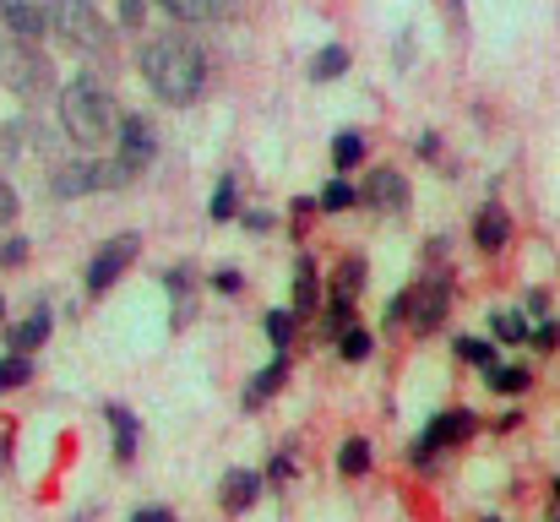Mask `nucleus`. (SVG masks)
Here are the masks:
<instances>
[{
  "label": "nucleus",
  "mask_w": 560,
  "mask_h": 522,
  "mask_svg": "<svg viewBox=\"0 0 560 522\" xmlns=\"http://www.w3.org/2000/svg\"><path fill=\"white\" fill-rule=\"evenodd\" d=\"M413 153H419V159H441V131H424V137L413 142Z\"/></svg>",
  "instance_id": "nucleus-46"
},
{
  "label": "nucleus",
  "mask_w": 560,
  "mask_h": 522,
  "mask_svg": "<svg viewBox=\"0 0 560 522\" xmlns=\"http://www.w3.org/2000/svg\"><path fill=\"white\" fill-rule=\"evenodd\" d=\"M207 289H212V294H223V300H240V294H245V272L218 267V272H207Z\"/></svg>",
  "instance_id": "nucleus-36"
},
{
  "label": "nucleus",
  "mask_w": 560,
  "mask_h": 522,
  "mask_svg": "<svg viewBox=\"0 0 560 522\" xmlns=\"http://www.w3.org/2000/svg\"><path fill=\"white\" fill-rule=\"evenodd\" d=\"M468 234H474V251H479V256H501V251L512 245V234H517L512 207H506V201H485V207L474 212Z\"/></svg>",
  "instance_id": "nucleus-12"
},
{
  "label": "nucleus",
  "mask_w": 560,
  "mask_h": 522,
  "mask_svg": "<svg viewBox=\"0 0 560 522\" xmlns=\"http://www.w3.org/2000/svg\"><path fill=\"white\" fill-rule=\"evenodd\" d=\"M332 353L343 359V364H371V353H375V333L371 327H360V322H349L338 338H332Z\"/></svg>",
  "instance_id": "nucleus-27"
},
{
  "label": "nucleus",
  "mask_w": 560,
  "mask_h": 522,
  "mask_svg": "<svg viewBox=\"0 0 560 522\" xmlns=\"http://www.w3.org/2000/svg\"><path fill=\"white\" fill-rule=\"evenodd\" d=\"M27 256H33V240H27V234H11V240H0V272H16V267H27Z\"/></svg>",
  "instance_id": "nucleus-35"
},
{
  "label": "nucleus",
  "mask_w": 560,
  "mask_h": 522,
  "mask_svg": "<svg viewBox=\"0 0 560 522\" xmlns=\"http://www.w3.org/2000/svg\"><path fill=\"white\" fill-rule=\"evenodd\" d=\"M452 353H457L463 364H474V370H490V364L501 359V344H495V338H474V333H463V338H452Z\"/></svg>",
  "instance_id": "nucleus-33"
},
{
  "label": "nucleus",
  "mask_w": 560,
  "mask_h": 522,
  "mask_svg": "<svg viewBox=\"0 0 560 522\" xmlns=\"http://www.w3.org/2000/svg\"><path fill=\"white\" fill-rule=\"evenodd\" d=\"M474 522H506V518L501 512H485V518H474Z\"/></svg>",
  "instance_id": "nucleus-50"
},
{
  "label": "nucleus",
  "mask_w": 560,
  "mask_h": 522,
  "mask_svg": "<svg viewBox=\"0 0 560 522\" xmlns=\"http://www.w3.org/2000/svg\"><path fill=\"white\" fill-rule=\"evenodd\" d=\"M234 218H240V179H234V174H223V179L212 185L207 223H234Z\"/></svg>",
  "instance_id": "nucleus-32"
},
{
  "label": "nucleus",
  "mask_w": 560,
  "mask_h": 522,
  "mask_svg": "<svg viewBox=\"0 0 560 522\" xmlns=\"http://www.w3.org/2000/svg\"><path fill=\"white\" fill-rule=\"evenodd\" d=\"M16 212H22V196H16V185H11V179L0 174V229H5V223H11Z\"/></svg>",
  "instance_id": "nucleus-41"
},
{
  "label": "nucleus",
  "mask_w": 560,
  "mask_h": 522,
  "mask_svg": "<svg viewBox=\"0 0 560 522\" xmlns=\"http://www.w3.org/2000/svg\"><path fill=\"white\" fill-rule=\"evenodd\" d=\"M550 501H556V512H560V474L550 479Z\"/></svg>",
  "instance_id": "nucleus-49"
},
{
  "label": "nucleus",
  "mask_w": 560,
  "mask_h": 522,
  "mask_svg": "<svg viewBox=\"0 0 560 522\" xmlns=\"http://www.w3.org/2000/svg\"><path fill=\"white\" fill-rule=\"evenodd\" d=\"M159 283H164V294H170L175 305H186V300H196V294L207 289V278H201V267H196V262H175V267H164V272H159Z\"/></svg>",
  "instance_id": "nucleus-23"
},
{
  "label": "nucleus",
  "mask_w": 560,
  "mask_h": 522,
  "mask_svg": "<svg viewBox=\"0 0 560 522\" xmlns=\"http://www.w3.org/2000/svg\"><path fill=\"white\" fill-rule=\"evenodd\" d=\"M452 305H457V283H452V272H446V267H430V272L408 289V322H402V327H408L413 338H430V333L446 327Z\"/></svg>",
  "instance_id": "nucleus-8"
},
{
  "label": "nucleus",
  "mask_w": 560,
  "mask_h": 522,
  "mask_svg": "<svg viewBox=\"0 0 560 522\" xmlns=\"http://www.w3.org/2000/svg\"><path fill=\"white\" fill-rule=\"evenodd\" d=\"M164 16H175L180 27H212V22H229L240 11V0H159Z\"/></svg>",
  "instance_id": "nucleus-17"
},
{
  "label": "nucleus",
  "mask_w": 560,
  "mask_h": 522,
  "mask_svg": "<svg viewBox=\"0 0 560 522\" xmlns=\"http://www.w3.org/2000/svg\"><path fill=\"white\" fill-rule=\"evenodd\" d=\"M485 386H490L495 397H506V403H512V397H523V392L534 386V370H528V364H517V359H495V364L485 370Z\"/></svg>",
  "instance_id": "nucleus-21"
},
{
  "label": "nucleus",
  "mask_w": 560,
  "mask_h": 522,
  "mask_svg": "<svg viewBox=\"0 0 560 522\" xmlns=\"http://www.w3.org/2000/svg\"><path fill=\"white\" fill-rule=\"evenodd\" d=\"M44 5V27L60 49H71L77 60H109L115 55V27L104 22V11L93 0H38Z\"/></svg>",
  "instance_id": "nucleus-3"
},
{
  "label": "nucleus",
  "mask_w": 560,
  "mask_h": 522,
  "mask_svg": "<svg viewBox=\"0 0 560 522\" xmlns=\"http://www.w3.org/2000/svg\"><path fill=\"white\" fill-rule=\"evenodd\" d=\"M289 375H294V353H272V359H267V364H261V370L245 381V392H240V408H245V414H261V408H267V403H272V397L289 386Z\"/></svg>",
  "instance_id": "nucleus-15"
},
{
  "label": "nucleus",
  "mask_w": 560,
  "mask_h": 522,
  "mask_svg": "<svg viewBox=\"0 0 560 522\" xmlns=\"http://www.w3.org/2000/svg\"><path fill=\"white\" fill-rule=\"evenodd\" d=\"M0 22H5V33H11V38H33V44L49 33V27H44V5H38V0H16Z\"/></svg>",
  "instance_id": "nucleus-25"
},
{
  "label": "nucleus",
  "mask_w": 560,
  "mask_h": 522,
  "mask_svg": "<svg viewBox=\"0 0 560 522\" xmlns=\"http://www.w3.org/2000/svg\"><path fill=\"white\" fill-rule=\"evenodd\" d=\"M104 425H109V457H115L120 468H131L137 452H142V419H137V408L109 397V403H104Z\"/></svg>",
  "instance_id": "nucleus-13"
},
{
  "label": "nucleus",
  "mask_w": 560,
  "mask_h": 522,
  "mask_svg": "<svg viewBox=\"0 0 560 522\" xmlns=\"http://www.w3.org/2000/svg\"><path fill=\"white\" fill-rule=\"evenodd\" d=\"M11 5H16V0H0V16H5V11H11Z\"/></svg>",
  "instance_id": "nucleus-51"
},
{
  "label": "nucleus",
  "mask_w": 560,
  "mask_h": 522,
  "mask_svg": "<svg viewBox=\"0 0 560 522\" xmlns=\"http://www.w3.org/2000/svg\"><path fill=\"white\" fill-rule=\"evenodd\" d=\"M240 223H245V234H272V229H278V212H267V207H245Z\"/></svg>",
  "instance_id": "nucleus-38"
},
{
  "label": "nucleus",
  "mask_w": 560,
  "mask_h": 522,
  "mask_svg": "<svg viewBox=\"0 0 560 522\" xmlns=\"http://www.w3.org/2000/svg\"><path fill=\"white\" fill-rule=\"evenodd\" d=\"M528 348H539V353H556V348H560V322H550V316H545V322L528 333Z\"/></svg>",
  "instance_id": "nucleus-40"
},
{
  "label": "nucleus",
  "mask_w": 560,
  "mask_h": 522,
  "mask_svg": "<svg viewBox=\"0 0 560 522\" xmlns=\"http://www.w3.org/2000/svg\"><path fill=\"white\" fill-rule=\"evenodd\" d=\"M120 185H131V174L120 170L115 159H98V153H77L66 164H49V196L55 201H82V196L120 190Z\"/></svg>",
  "instance_id": "nucleus-6"
},
{
  "label": "nucleus",
  "mask_w": 560,
  "mask_h": 522,
  "mask_svg": "<svg viewBox=\"0 0 560 522\" xmlns=\"http://www.w3.org/2000/svg\"><path fill=\"white\" fill-rule=\"evenodd\" d=\"M5 463H11V446H5V436H0V474H5Z\"/></svg>",
  "instance_id": "nucleus-48"
},
{
  "label": "nucleus",
  "mask_w": 560,
  "mask_h": 522,
  "mask_svg": "<svg viewBox=\"0 0 560 522\" xmlns=\"http://www.w3.org/2000/svg\"><path fill=\"white\" fill-rule=\"evenodd\" d=\"M55 115H60V137L77 148V153H104L109 142H115V131H120V98H115V88H104L98 77H71V82H60V93H55Z\"/></svg>",
  "instance_id": "nucleus-2"
},
{
  "label": "nucleus",
  "mask_w": 560,
  "mask_h": 522,
  "mask_svg": "<svg viewBox=\"0 0 560 522\" xmlns=\"http://www.w3.org/2000/svg\"><path fill=\"white\" fill-rule=\"evenodd\" d=\"M316 316H322V338L332 344V338H338V333H343L349 322H360V300H349V294H332V289H327V294H322V311H316Z\"/></svg>",
  "instance_id": "nucleus-24"
},
{
  "label": "nucleus",
  "mask_w": 560,
  "mask_h": 522,
  "mask_svg": "<svg viewBox=\"0 0 560 522\" xmlns=\"http://www.w3.org/2000/svg\"><path fill=\"white\" fill-rule=\"evenodd\" d=\"M49 333H55V311L49 305H33L16 327H5V348L11 353H38V348L49 344Z\"/></svg>",
  "instance_id": "nucleus-18"
},
{
  "label": "nucleus",
  "mask_w": 560,
  "mask_h": 522,
  "mask_svg": "<svg viewBox=\"0 0 560 522\" xmlns=\"http://www.w3.org/2000/svg\"><path fill=\"white\" fill-rule=\"evenodd\" d=\"M528 333H534V322L523 311H490V338L501 348H528Z\"/></svg>",
  "instance_id": "nucleus-28"
},
{
  "label": "nucleus",
  "mask_w": 560,
  "mask_h": 522,
  "mask_svg": "<svg viewBox=\"0 0 560 522\" xmlns=\"http://www.w3.org/2000/svg\"><path fill=\"white\" fill-rule=\"evenodd\" d=\"M365 159H371L365 131H338V137H332V174H354Z\"/></svg>",
  "instance_id": "nucleus-29"
},
{
  "label": "nucleus",
  "mask_w": 560,
  "mask_h": 522,
  "mask_svg": "<svg viewBox=\"0 0 560 522\" xmlns=\"http://www.w3.org/2000/svg\"><path fill=\"white\" fill-rule=\"evenodd\" d=\"M137 77L164 109H190L207 93V49L190 33H153L137 44Z\"/></svg>",
  "instance_id": "nucleus-1"
},
{
  "label": "nucleus",
  "mask_w": 560,
  "mask_h": 522,
  "mask_svg": "<svg viewBox=\"0 0 560 522\" xmlns=\"http://www.w3.org/2000/svg\"><path fill=\"white\" fill-rule=\"evenodd\" d=\"M33 375H38V364H33V353H0V397H11V392H22V386H33Z\"/></svg>",
  "instance_id": "nucleus-31"
},
{
  "label": "nucleus",
  "mask_w": 560,
  "mask_h": 522,
  "mask_svg": "<svg viewBox=\"0 0 560 522\" xmlns=\"http://www.w3.org/2000/svg\"><path fill=\"white\" fill-rule=\"evenodd\" d=\"M479 430H485V419H479L474 408H441V414H430L424 430L408 441V468H413V474H430L446 452H463Z\"/></svg>",
  "instance_id": "nucleus-5"
},
{
  "label": "nucleus",
  "mask_w": 560,
  "mask_h": 522,
  "mask_svg": "<svg viewBox=\"0 0 560 522\" xmlns=\"http://www.w3.org/2000/svg\"><path fill=\"white\" fill-rule=\"evenodd\" d=\"M38 131H44L38 120H5L0 126V159H33V153L49 159V142Z\"/></svg>",
  "instance_id": "nucleus-19"
},
{
  "label": "nucleus",
  "mask_w": 560,
  "mask_h": 522,
  "mask_svg": "<svg viewBox=\"0 0 560 522\" xmlns=\"http://www.w3.org/2000/svg\"><path fill=\"white\" fill-rule=\"evenodd\" d=\"M109 148H115V164L137 179V174H148L153 164H159V126H153L148 115H131V109H126V115H120V131H115Z\"/></svg>",
  "instance_id": "nucleus-9"
},
{
  "label": "nucleus",
  "mask_w": 560,
  "mask_h": 522,
  "mask_svg": "<svg viewBox=\"0 0 560 522\" xmlns=\"http://www.w3.org/2000/svg\"><path fill=\"white\" fill-rule=\"evenodd\" d=\"M322 207H316V196H294V207H289V234L300 240L305 229H311V218H316Z\"/></svg>",
  "instance_id": "nucleus-37"
},
{
  "label": "nucleus",
  "mask_w": 560,
  "mask_h": 522,
  "mask_svg": "<svg viewBox=\"0 0 560 522\" xmlns=\"http://www.w3.org/2000/svg\"><path fill=\"white\" fill-rule=\"evenodd\" d=\"M261 479H267V490H289L294 479H300V457L283 446V452H272L267 457V468H261Z\"/></svg>",
  "instance_id": "nucleus-34"
},
{
  "label": "nucleus",
  "mask_w": 560,
  "mask_h": 522,
  "mask_svg": "<svg viewBox=\"0 0 560 522\" xmlns=\"http://www.w3.org/2000/svg\"><path fill=\"white\" fill-rule=\"evenodd\" d=\"M137 262H142V234H137V229L109 234V240L88 256V267H82V294H88V300H104Z\"/></svg>",
  "instance_id": "nucleus-7"
},
{
  "label": "nucleus",
  "mask_w": 560,
  "mask_h": 522,
  "mask_svg": "<svg viewBox=\"0 0 560 522\" xmlns=\"http://www.w3.org/2000/svg\"><path fill=\"white\" fill-rule=\"evenodd\" d=\"M0 327H5V300H0Z\"/></svg>",
  "instance_id": "nucleus-52"
},
{
  "label": "nucleus",
  "mask_w": 560,
  "mask_h": 522,
  "mask_svg": "<svg viewBox=\"0 0 560 522\" xmlns=\"http://www.w3.org/2000/svg\"><path fill=\"white\" fill-rule=\"evenodd\" d=\"M523 316H528V322H545V316H550V294H545V289H534V294H528V305H523Z\"/></svg>",
  "instance_id": "nucleus-45"
},
{
  "label": "nucleus",
  "mask_w": 560,
  "mask_h": 522,
  "mask_svg": "<svg viewBox=\"0 0 560 522\" xmlns=\"http://www.w3.org/2000/svg\"><path fill=\"white\" fill-rule=\"evenodd\" d=\"M131 522H180V518H175V507H170V501H148V507H137V512H131Z\"/></svg>",
  "instance_id": "nucleus-42"
},
{
  "label": "nucleus",
  "mask_w": 560,
  "mask_h": 522,
  "mask_svg": "<svg viewBox=\"0 0 560 522\" xmlns=\"http://www.w3.org/2000/svg\"><path fill=\"white\" fill-rule=\"evenodd\" d=\"M316 207H322L327 218H338V212H349V207H360V185H354L349 174H332V179L322 185V196H316Z\"/></svg>",
  "instance_id": "nucleus-30"
},
{
  "label": "nucleus",
  "mask_w": 560,
  "mask_h": 522,
  "mask_svg": "<svg viewBox=\"0 0 560 522\" xmlns=\"http://www.w3.org/2000/svg\"><path fill=\"white\" fill-rule=\"evenodd\" d=\"M332 468H338V479H349V485H360V479H371L375 474V446L371 436H343L338 441V452H332Z\"/></svg>",
  "instance_id": "nucleus-16"
},
{
  "label": "nucleus",
  "mask_w": 560,
  "mask_h": 522,
  "mask_svg": "<svg viewBox=\"0 0 560 522\" xmlns=\"http://www.w3.org/2000/svg\"><path fill=\"white\" fill-rule=\"evenodd\" d=\"M142 22H148V0H120V27L142 33Z\"/></svg>",
  "instance_id": "nucleus-43"
},
{
  "label": "nucleus",
  "mask_w": 560,
  "mask_h": 522,
  "mask_svg": "<svg viewBox=\"0 0 560 522\" xmlns=\"http://www.w3.org/2000/svg\"><path fill=\"white\" fill-rule=\"evenodd\" d=\"M322 267H316V256L311 251H300L294 256V267H289V311L300 316V322H311L316 311H322Z\"/></svg>",
  "instance_id": "nucleus-14"
},
{
  "label": "nucleus",
  "mask_w": 560,
  "mask_h": 522,
  "mask_svg": "<svg viewBox=\"0 0 560 522\" xmlns=\"http://www.w3.org/2000/svg\"><path fill=\"white\" fill-rule=\"evenodd\" d=\"M0 88L11 93V98H22V104H44V98H55L60 93V77H55V60H49V49L44 44H33V38H0Z\"/></svg>",
  "instance_id": "nucleus-4"
},
{
  "label": "nucleus",
  "mask_w": 560,
  "mask_h": 522,
  "mask_svg": "<svg viewBox=\"0 0 560 522\" xmlns=\"http://www.w3.org/2000/svg\"><path fill=\"white\" fill-rule=\"evenodd\" d=\"M261 496H267L261 468H229V474L218 479V512H223V518H250V512L261 507Z\"/></svg>",
  "instance_id": "nucleus-11"
},
{
  "label": "nucleus",
  "mask_w": 560,
  "mask_h": 522,
  "mask_svg": "<svg viewBox=\"0 0 560 522\" xmlns=\"http://www.w3.org/2000/svg\"><path fill=\"white\" fill-rule=\"evenodd\" d=\"M349 66H354L349 44H322V49L311 55V82H316V88H327V82H338Z\"/></svg>",
  "instance_id": "nucleus-26"
},
{
  "label": "nucleus",
  "mask_w": 560,
  "mask_h": 522,
  "mask_svg": "<svg viewBox=\"0 0 560 522\" xmlns=\"http://www.w3.org/2000/svg\"><path fill=\"white\" fill-rule=\"evenodd\" d=\"M300 316L289 311V305H272L267 316H261V338H267V348L272 353H294V344H300Z\"/></svg>",
  "instance_id": "nucleus-22"
},
{
  "label": "nucleus",
  "mask_w": 560,
  "mask_h": 522,
  "mask_svg": "<svg viewBox=\"0 0 560 522\" xmlns=\"http://www.w3.org/2000/svg\"><path fill=\"white\" fill-rule=\"evenodd\" d=\"M435 5H441V16H446L452 38H468V5H463V0H435Z\"/></svg>",
  "instance_id": "nucleus-39"
},
{
  "label": "nucleus",
  "mask_w": 560,
  "mask_h": 522,
  "mask_svg": "<svg viewBox=\"0 0 560 522\" xmlns=\"http://www.w3.org/2000/svg\"><path fill=\"white\" fill-rule=\"evenodd\" d=\"M365 283H371V262H365V251H343V256H338V267H332V278H327V289H332V294L360 300V294H365Z\"/></svg>",
  "instance_id": "nucleus-20"
},
{
  "label": "nucleus",
  "mask_w": 560,
  "mask_h": 522,
  "mask_svg": "<svg viewBox=\"0 0 560 522\" xmlns=\"http://www.w3.org/2000/svg\"><path fill=\"white\" fill-rule=\"evenodd\" d=\"M402 322H408V289H397L386 300V327H402Z\"/></svg>",
  "instance_id": "nucleus-44"
},
{
  "label": "nucleus",
  "mask_w": 560,
  "mask_h": 522,
  "mask_svg": "<svg viewBox=\"0 0 560 522\" xmlns=\"http://www.w3.org/2000/svg\"><path fill=\"white\" fill-rule=\"evenodd\" d=\"M490 430H495V436H512V430H523V408H506V414H501Z\"/></svg>",
  "instance_id": "nucleus-47"
},
{
  "label": "nucleus",
  "mask_w": 560,
  "mask_h": 522,
  "mask_svg": "<svg viewBox=\"0 0 560 522\" xmlns=\"http://www.w3.org/2000/svg\"><path fill=\"white\" fill-rule=\"evenodd\" d=\"M360 207H371L375 218H408V207H413L408 174L392 170V164H381L375 174H365V185H360Z\"/></svg>",
  "instance_id": "nucleus-10"
},
{
  "label": "nucleus",
  "mask_w": 560,
  "mask_h": 522,
  "mask_svg": "<svg viewBox=\"0 0 560 522\" xmlns=\"http://www.w3.org/2000/svg\"><path fill=\"white\" fill-rule=\"evenodd\" d=\"M550 522H560V512H550Z\"/></svg>",
  "instance_id": "nucleus-53"
}]
</instances>
